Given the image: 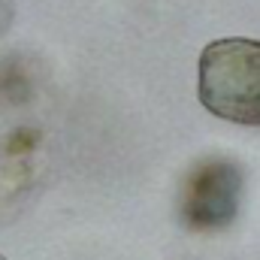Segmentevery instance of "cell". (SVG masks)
<instances>
[{"label": "cell", "instance_id": "obj_4", "mask_svg": "<svg viewBox=\"0 0 260 260\" xmlns=\"http://www.w3.org/2000/svg\"><path fill=\"white\" fill-rule=\"evenodd\" d=\"M46 70L43 61L24 52H9L0 58V115L27 109L43 94Z\"/></svg>", "mask_w": 260, "mask_h": 260}, {"label": "cell", "instance_id": "obj_6", "mask_svg": "<svg viewBox=\"0 0 260 260\" xmlns=\"http://www.w3.org/2000/svg\"><path fill=\"white\" fill-rule=\"evenodd\" d=\"M0 260H6V257H3V254H0Z\"/></svg>", "mask_w": 260, "mask_h": 260}, {"label": "cell", "instance_id": "obj_2", "mask_svg": "<svg viewBox=\"0 0 260 260\" xmlns=\"http://www.w3.org/2000/svg\"><path fill=\"white\" fill-rule=\"evenodd\" d=\"M242 170L230 157H203L185 176L179 218L191 233H221L239 218Z\"/></svg>", "mask_w": 260, "mask_h": 260}, {"label": "cell", "instance_id": "obj_1", "mask_svg": "<svg viewBox=\"0 0 260 260\" xmlns=\"http://www.w3.org/2000/svg\"><path fill=\"white\" fill-rule=\"evenodd\" d=\"M200 103L233 124L260 127V40L224 37L200 52Z\"/></svg>", "mask_w": 260, "mask_h": 260}, {"label": "cell", "instance_id": "obj_3", "mask_svg": "<svg viewBox=\"0 0 260 260\" xmlns=\"http://www.w3.org/2000/svg\"><path fill=\"white\" fill-rule=\"evenodd\" d=\"M46 179V136L15 127L0 136V221L15 218Z\"/></svg>", "mask_w": 260, "mask_h": 260}, {"label": "cell", "instance_id": "obj_5", "mask_svg": "<svg viewBox=\"0 0 260 260\" xmlns=\"http://www.w3.org/2000/svg\"><path fill=\"white\" fill-rule=\"evenodd\" d=\"M12 0H0V37L6 34V27L12 24Z\"/></svg>", "mask_w": 260, "mask_h": 260}]
</instances>
